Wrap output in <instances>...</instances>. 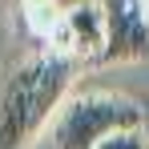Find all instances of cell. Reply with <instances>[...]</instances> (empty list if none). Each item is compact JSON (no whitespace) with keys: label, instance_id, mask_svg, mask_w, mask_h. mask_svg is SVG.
<instances>
[{"label":"cell","instance_id":"obj_6","mask_svg":"<svg viewBox=\"0 0 149 149\" xmlns=\"http://www.w3.org/2000/svg\"><path fill=\"white\" fill-rule=\"evenodd\" d=\"M24 8H52V0H24Z\"/></svg>","mask_w":149,"mask_h":149},{"label":"cell","instance_id":"obj_7","mask_svg":"<svg viewBox=\"0 0 149 149\" xmlns=\"http://www.w3.org/2000/svg\"><path fill=\"white\" fill-rule=\"evenodd\" d=\"M141 4H145V16H149V0H141Z\"/></svg>","mask_w":149,"mask_h":149},{"label":"cell","instance_id":"obj_4","mask_svg":"<svg viewBox=\"0 0 149 149\" xmlns=\"http://www.w3.org/2000/svg\"><path fill=\"white\" fill-rule=\"evenodd\" d=\"M49 40H56V52L73 56L77 65L81 61L85 65L101 61V49H105V12H101V4H73L56 20Z\"/></svg>","mask_w":149,"mask_h":149},{"label":"cell","instance_id":"obj_2","mask_svg":"<svg viewBox=\"0 0 149 149\" xmlns=\"http://www.w3.org/2000/svg\"><path fill=\"white\" fill-rule=\"evenodd\" d=\"M121 129H145L141 105L117 93H81L69 105H61L52 141L56 149H97L109 133Z\"/></svg>","mask_w":149,"mask_h":149},{"label":"cell","instance_id":"obj_1","mask_svg":"<svg viewBox=\"0 0 149 149\" xmlns=\"http://www.w3.org/2000/svg\"><path fill=\"white\" fill-rule=\"evenodd\" d=\"M77 61L65 52H40L12 69L0 89V149H24L40 133L52 109H61Z\"/></svg>","mask_w":149,"mask_h":149},{"label":"cell","instance_id":"obj_3","mask_svg":"<svg viewBox=\"0 0 149 149\" xmlns=\"http://www.w3.org/2000/svg\"><path fill=\"white\" fill-rule=\"evenodd\" d=\"M105 12V49L101 65H137L149 61V16L141 0H101Z\"/></svg>","mask_w":149,"mask_h":149},{"label":"cell","instance_id":"obj_5","mask_svg":"<svg viewBox=\"0 0 149 149\" xmlns=\"http://www.w3.org/2000/svg\"><path fill=\"white\" fill-rule=\"evenodd\" d=\"M97 149H149L145 129H121V133H109Z\"/></svg>","mask_w":149,"mask_h":149}]
</instances>
